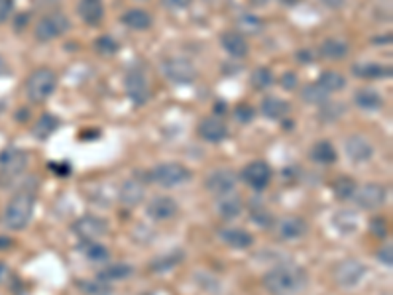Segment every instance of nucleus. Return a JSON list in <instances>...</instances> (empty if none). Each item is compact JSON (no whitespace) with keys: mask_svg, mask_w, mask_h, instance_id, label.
Returning <instances> with one entry per match:
<instances>
[{"mask_svg":"<svg viewBox=\"0 0 393 295\" xmlns=\"http://www.w3.org/2000/svg\"><path fill=\"white\" fill-rule=\"evenodd\" d=\"M385 197H388V189L379 183H366L360 189L354 191V201L360 209L366 211H374L385 203Z\"/></svg>","mask_w":393,"mask_h":295,"instance_id":"obj_11","label":"nucleus"},{"mask_svg":"<svg viewBox=\"0 0 393 295\" xmlns=\"http://www.w3.org/2000/svg\"><path fill=\"white\" fill-rule=\"evenodd\" d=\"M317 85L331 95V93L342 91V88L346 87V77L342 73H338V71H324V73L319 75Z\"/></svg>","mask_w":393,"mask_h":295,"instance_id":"obj_32","label":"nucleus"},{"mask_svg":"<svg viewBox=\"0 0 393 295\" xmlns=\"http://www.w3.org/2000/svg\"><path fill=\"white\" fill-rule=\"evenodd\" d=\"M122 24L124 26H128L132 30H138V32H144V30L152 28V24H154V18L147 14L146 10H142V8H130L128 12H124L122 14Z\"/></svg>","mask_w":393,"mask_h":295,"instance_id":"obj_25","label":"nucleus"},{"mask_svg":"<svg viewBox=\"0 0 393 295\" xmlns=\"http://www.w3.org/2000/svg\"><path fill=\"white\" fill-rule=\"evenodd\" d=\"M217 211L222 219L226 221H233L236 217H240V213L244 211L242 206V199L234 193H226V195H220L219 203H217Z\"/></svg>","mask_w":393,"mask_h":295,"instance_id":"obj_23","label":"nucleus"},{"mask_svg":"<svg viewBox=\"0 0 393 295\" xmlns=\"http://www.w3.org/2000/svg\"><path fill=\"white\" fill-rule=\"evenodd\" d=\"M28 167V154L20 148H4L0 152V172L6 177L20 176Z\"/></svg>","mask_w":393,"mask_h":295,"instance_id":"obj_10","label":"nucleus"},{"mask_svg":"<svg viewBox=\"0 0 393 295\" xmlns=\"http://www.w3.org/2000/svg\"><path fill=\"white\" fill-rule=\"evenodd\" d=\"M309 283L305 268L297 264H281L263 276V287L272 295H297Z\"/></svg>","mask_w":393,"mask_h":295,"instance_id":"obj_1","label":"nucleus"},{"mask_svg":"<svg viewBox=\"0 0 393 295\" xmlns=\"http://www.w3.org/2000/svg\"><path fill=\"white\" fill-rule=\"evenodd\" d=\"M234 118H236L240 124H250V122L256 118V108L248 103L236 104V106H234Z\"/></svg>","mask_w":393,"mask_h":295,"instance_id":"obj_40","label":"nucleus"},{"mask_svg":"<svg viewBox=\"0 0 393 295\" xmlns=\"http://www.w3.org/2000/svg\"><path fill=\"white\" fill-rule=\"evenodd\" d=\"M297 59H301V61H303V63H311V61H313V56H311V51H309V49H307V51H297Z\"/></svg>","mask_w":393,"mask_h":295,"instance_id":"obj_48","label":"nucleus"},{"mask_svg":"<svg viewBox=\"0 0 393 295\" xmlns=\"http://www.w3.org/2000/svg\"><path fill=\"white\" fill-rule=\"evenodd\" d=\"M236 24H238V30H240L238 34H242L244 38L246 36H256V34H260L263 30V20L254 14L240 16Z\"/></svg>","mask_w":393,"mask_h":295,"instance_id":"obj_34","label":"nucleus"},{"mask_svg":"<svg viewBox=\"0 0 393 295\" xmlns=\"http://www.w3.org/2000/svg\"><path fill=\"white\" fill-rule=\"evenodd\" d=\"M354 103L358 104L360 108H364V110H378L381 108V97H379L378 93L374 91V88H360V91H356V95H354Z\"/></svg>","mask_w":393,"mask_h":295,"instance_id":"obj_30","label":"nucleus"},{"mask_svg":"<svg viewBox=\"0 0 393 295\" xmlns=\"http://www.w3.org/2000/svg\"><path fill=\"white\" fill-rule=\"evenodd\" d=\"M118 42L112 38V36H99L95 40V49L101 54V56H115L118 51Z\"/></svg>","mask_w":393,"mask_h":295,"instance_id":"obj_38","label":"nucleus"},{"mask_svg":"<svg viewBox=\"0 0 393 295\" xmlns=\"http://www.w3.org/2000/svg\"><path fill=\"white\" fill-rule=\"evenodd\" d=\"M69 28H71V22L67 16L61 12H51V14L40 18V22L36 24V30H34V36L38 42H51L59 36H63Z\"/></svg>","mask_w":393,"mask_h":295,"instance_id":"obj_5","label":"nucleus"},{"mask_svg":"<svg viewBox=\"0 0 393 295\" xmlns=\"http://www.w3.org/2000/svg\"><path fill=\"white\" fill-rule=\"evenodd\" d=\"M191 169L189 167H185L183 163H160V165H156L154 169H152V181H156L158 185L161 187H165V189H171V187H179V185H183V183H187L191 181Z\"/></svg>","mask_w":393,"mask_h":295,"instance_id":"obj_4","label":"nucleus"},{"mask_svg":"<svg viewBox=\"0 0 393 295\" xmlns=\"http://www.w3.org/2000/svg\"><path fill=\"white\" fill-rule=\"evenodd\" d=\"M161 2L169 10H185V8H189L193 0H161Z\"/></svg>","mask_w":393,"mask_h":295,"instance_id":"obj_46","label":"nucleus"},{"mask_svg":"<svg viewBox=\"0 0 393 295\" xmlns=\"http://www.w3.org/2000/svg\"><path fill=\"white\" fill-rule=\"evenodd\" d=\"M378 258L381 264L385 266H392L393 264V248L392 244H385V246H381L378 252Z\"/></svg>","mask_w":393,"mask_h":295,"instance_id":"obj_45","label":"nucleus"},{"mask_svg":"<svg viewBox=\"0 0 393 295\" xmlns=\"http://www.w3.org/2000/svg\"><path fill=\"white\" fill-rule=\"evenodd\" d=\"M311 160L315 163H319V165H333L336 162V150L335 146L331 144V142H326V140H320L317 142L315 146L311 148Z\"/></svg>","mask_w":393,"mask_h":295,"instance_id":"obj_27","label":"nucleus"},{"mask_svg":"<svg viewBox=\"0 0 393 295\" xmlns=\"http://www.w3.org/2000/svg\"><path fill=\"white\" fill-rule=\"evenodd\" d=\"M134 268L130 264H115L108 266L99 272V281H117V280H128L134 276Z\"/></svg>","mask_w":393,"mask_h":295,"instance_id":"obj_31","label":"nucleus"},{"mask_svg":"<svg viewBox=\"0 0 393 295\" xmlns=\"http://www.w3.org/2000/svg\"><path fill=\"white\" fill-rule=\"evenodd\" d=\"M366 272L368 270H366V266L360 260L348 258V260H342L335 268V281L340 287H354V285H358L362 281Z\"/></svg>","mask_w":393,"mask_h":295,"instance_id":"obj_7","label":"nucleus"},{"mask_svg":"<svg viewBox=\"0 0 393 295\" xmlns=\"http://www.w3.org/2000/svg\"><path fill=\"white\" fill-rule=\"evenodd\" d=\"M79 250L83 252V256L91 260V262H106L110 258V252L106 246H102L97 240H83Z\"/></svg>","mask_w":393,"mask_h":295,"instance_id":"obj_29","label":"nucleus"},{"mask_svg":"<svg viewBox=\"0 0 393 295\" xmlns=\"http://www.w3.org/2000/svg\"><path fill=\"white\" fill-rule=\"evenodd\" d=\"M220 44L224 47V51L233 58H246L250 51L248 40L238 32H224L220 36Z\"/></svg>","mask_w":393,"mask_h":295,"instance_id":"obj_18","label":"nucleus"},{"mask_svg":"<svg viewBox=\"0 0 393 295\" xmlns=\"http://www.w3.org/2000/svg\"><path fill=\"white\" fill-rule=\"evenodd\" d=\"M260 113L270 120H283L291 113V104L279 97H265L260 104Z\"/></svg>","mask_w":393,"mask_h":295,"instance_id":"obj_19","label":"nucleus"},{"mask_svg":"<svg viewBox=\"0 0 393 295\" xmlns=\"http://www.w3.org/2000/svg\"><path fill=\"white\" fill-rule=\"evenodd\" d=\"M335 224L340 233H356V228H358V219H356L354 213L340 211L338 215H335Z\"/></svg>","mask_w":393,"mask_h":295,"instance_id":"obj_37","label":"nucleus"},{"mask_svg":"<svg viewBox=\"0 0 393 295\" xmlns=\"http://www.w3.org/2000/svg\"><path fill=\"white\" fill-rule=\"evenodd\" d=\"M252 221H256L260 226H270L274 219L265 209H256V211H252Z\"/></svg>","mask_w":393,"mask_h":295,"instance_id":"obj_43","label":"nucleus"},{"mask_svg":"<svg viewBox=\"0 0 393 295\" xmlns=\"http://www.w3.org/2000/svg\"><path fill=\"white\" fill-rule=\"evenodd\" d=\"M58 87V75L47 67L34 69L26 79V97L29 103L40 104L47 101Z\"/></svg>","mask_w":393,"mask_h":295,"instance_id":"obj_3","label":"nucleus"},{"mask_svg":"<svg viewBox=\"0 0 393 295\" xmlns=\"http://www.w3.org/2000/svg\"><path fill=\"white\" fill-rule=\"evenodd\" d=\"M352 73L360 79H385V77H392V67L390 65H381V63H358V65H352Z\"/></svg>","mask_w":393,"mask_h":295,"instance_id":"obj_24","label":"nucleus"},{"mask_svg":"<svg viewBox=\"0 0 393 295\" xmlns=\"http://www.w3.org/2000/svg\"><path fill=\"white\" fill-rule=\"evenodd\" d=\"M181 260H183V252H175L171 256H161V258H158L156 262H152L150 268H152L154 272H165V270H169V268L179 264Z\"/></svg>","mask_w":393,"mask_h":295,"instance_id":"obj_39","label":"nucleus"},{"mask_svg":"<svg viewBox=\"0 0 393 295\" xmlns=\"http://www.w3.org/2000/svg\"><path fill=\"white\" fill-rule=\"evenodd\" d=\"M240 177L248 187H252L256 191H263L272 181V167L262 160H256V162L248 163L246 167L240 172Z\"/></svg>","mask_w":393,"mask_h":295,"instance_id":"obj_8","label":"nucleus"},{"mask_svg":"<svg viewBox=\"0 0 393 295\" xmlns=\"http://www.w3.org/2000/svg\"><path fill=\"white\" fill-rule=\"evenodd\" d=\"M12 246V240L10 238H4V236H0V250H4V248H10Z\"/></svg>","mask_w":393,"mask_h":295,"instance_id":"obj_49","label":"nucleus"},{"mask_svg":"<svg viewBox=\"0 0 393 295\" xmlns=\"http://www.w3.org/2000/svg\"><path fill=\"white\" fill-rule=\"evenodd\" d=\"M236 183H238V177H236L233 169H215L213 174H209V177H206L204 187L213 195L220 197V195L233 193Z\"/></svg>","mask_w":393,"mask_h":295,"instance_id":"obj_14","label":"nucleus"},{"mask_svg":"<svg viewBox=\"0 0 393 295\" xmlns=\"http://www.w3.org/2000/svg\"><path fill=\"white\" fill-rule=\"evenodd\" d=\"M77 12L88 26H97L104 16V4H102V0H79Z\"/></svg>","mask_w":393,"mask_h":295,"instance_id":"obj_21","label":"nucleus"},{"mask_svg":"<svg viewBox=\"0 0 393 295\" xmlns=\"http://www.w3.org/2000/svg\"><path fill=\"white\" fill-rule=\"evenodd\" d=\"M58 128H59V118L56 117V115L44 113L42 117L38 118V122L34 124L32 132H34V138H38V140H47V138L56 132Z\"/></svg>","mask_w":393,"mask_h":295,"instance_id":"obj_28","label":"nucleus"},{"mask_svg":"<svg viewBox=\"0 0 393 295\" xmlns=\"http://www.w3.org/2000/svg\"><path fill=\"white\" fill-rule=\"evenodd\" d=\"M8 274H10L8 266L4 264V262H0V283H2V281L8 280Z\"/></svg>","mask_w":393,"mask_h":295,"instance_id":"obj_47","label":"nucleus"},{"mask_svg":"<svg viewBox=\"0 0 393 295\" xmlns=\"http://www.w3.org/2000/svg\"><path fill=\"white\" fill-rule=\"evenodd\" d=\"M14 12V0H0V24L6 22Z\"/></svg>","mask_w":393,"mask_h":295,"instance_id":"obj_44","label":"nucleus"},{"mask_svg":"<svg viewBox=\"0 0 393 295\" xmlns=\"http://www.w3.org/2000/svg\"><path fill=\"white\" fill-rule=\"evenodd\" d=\"M161 71L165 75V79H169L175 85H191L197 79V69L185 58H171L163 61Z\"/></svg>","mask_w":393,"mask_h":295,"instance_id":"obj_6","label":"nucleus"},{"mask_svg":"<svg viewBox=\"0 0 393 295\" xmlns=\"http://www.w3.org/2000/svg\"><path fill=\"white\" fill-rule=\"evenodd\" d=\"M307 233V222L301 217H285L277 222V235L283 240H297Z\"/></svg>","mask_w":393,"mask_h":295,"instance_id":"obj_20","label":"nucleus"},{"mask_svg":"<svg viewBox=\"0 0 393 295\" xmlns=\"http://www.w3.org/2000/svg\"><path fill=\"white\" fill-rule=\"evenodd\" d=\"M301 99L307 104H324L329 101V93L324 88H320L317 83H313L301 91Z\"/></svg>","mask_w":393,"mask_h":295,"instance_id":"obj_36","label":"nucleus"},{"mask_svg":"<svg viewBox=\"0 0 393 295\" xmlns=\"http://www.w3.org/2000/svg\"><path fill=\"white\" fill-rule=\"evenodd\" d=\"M124 88L132 104L142 106L150 101V83L140 69H132L130 73L124 77Z\"/></svg>","mask_w":393,"mask_h":295,"instance_id":"obj_9","label":"nucleus"},{"mask_svg":"<svg viewBox=\"0 0 393 295\" xmlns=\"http://www.w3.org/2000/svg\"><path fill=\"white\" fill-rule=\"evenodd\" d=\"M73 233L81 240H97L108 233V222L101 219V217H95V215H87V217H81L79 221L73 224Z\"/></svg>","mask_w":393,"mask_h":295,"instance_id":"obj_12","label":"nucleus"},{"mask_svg":"<svg viewBox=\"0 0 393 295\" xmlns=\"http://www.w3.org/2000/svg\"><path fill=\"white\" fill-rule=\"evenodd\" d=\"M219 235L224 244H228L230 248H236V250H244V248H250L254 244L252 235L242 231V228H222Z\"/></svg>","mask_w":393,"mask_h":295,"instance_id":"obj_22","label":"nucleus"},{"mask_svg":"<svg viewBox=\"0 0 393 295\" xmlns=\"http://www.w3.org/2000/svg\"><path fill=\"white\" fill-rule=\"evenodd\" d=\"M370 233H374L379 238H385L388 236V221L381 219V217H376L370 221Z\"/></svg>","mask_w":393,"mask_h":295,"instance_id":"obj_41","label":"nucleus"},{"mask_svg":"<svg viewBox=\"0 0 393 295\" xmlns=\"http://www.w3.org/2000/svg\"><path fill=\"white\" fill-rule=\"evenodd\" d=\"M319 51L324 59L338 61V59H344L348 56V44L342 42V40H338V38H326V40L319 45Z\"/></svg>","mask_w":393,"mask_h":295,"instance_id":"obj_26","label":"nucleus"},{"mask_svg":"<svg viewBox=\"0 0 393 295\" xmlns=\"http://www.w3.org/2000/svg\"><path fill=\"white\" fill-rule=\"evenodd\" d=\"M34 206H36V195L32 191H20L8 201V205L4 209L2 222L8 231H24L32 221L34 215Z\"/></svg>","mask_w":393,"mask_h":295,"instance_id":"obj_2","label":"nucleus"},{"mask_svg":"<svg viewBox=\"0 0 393 295\" xmlns=\"http://www.w3.org/2000/svg\"><path fill=\"white\" fill-rule=\"evenodd\" d=\"M197 132H199V136L203 138L204 142L220 144V142H224L228 138V126H226V122L222 118L213 115V117H206L199 122Z\"/></svg>","mask_w":393,"mask_h":295,"instance_id":"obj_13","label":"nucleus"},{"mask_svg":"<svg viewBox=\"0 0 393 295\" xmlns=\"http://www.w3.org/2000/svg\"><path fill=\"white\" fill-rule=\"evenodd\" d=\"M356 189H358V187H356V181L348 176L336 177L335 181H333V193H335V197L338 201H348V199H352Z\"/></svg>","mask_w":393,"mask_h":295,"instance_id":"obj_33","label":"nucleus"},{"mask_svg":"<svg viewBox=\"0 0 393 295\" xmlns=\"http://www.w3.org/2000/svg\"><path fill=\"white\" fill-rule=\"evenodd\" d=\"M177 213H179V205L175 203V199L165 197V195L154 197L146 206V215L154 221H169Z\"/></svg>","mask_w":393,"mask_h":295,"instance_id":"obj_15","label":"nucleus"},{"mask_svg":"<svg viewBox=\"0 0 393 295\" xmlns=\"http://www.w3.org/2000/svg\"><path fill=\"white\" fill-rule=\"evenodd\" d=\"M344 148H346V154H348L350 160L356 163L368 162V160L374 156V146L366 140L364 136H360V134H352V136H348L346 146Z\"/></svg>","mask_w":393,"mask_h":295,"instance_id":"obj_16","label":"nucleus"},{"mask_svg":"<svg viewBox=\"0 0 393 295\" xmlns=\"http://www.w3.org/2000/svg\"><path fill=\"white\" fill-rule=\"evenodd\" d=\"M279 85L285 88V91H295L297 85H299V77H297V73H293V71H287V73L281 75Z\"/></svg>","mask_w":393,"mask_h":295,"instance_id":"obj_42","label":"nucleus"},{"mask_svg":"<svg viewBox=\"0 0 393 295\" xmlns=\"http://www.w3.org/2000/svg\"><path fill=\"white\" fill-rule=\"evenodd\" d=\"M144 195H146V187L142 181L138 179H126L120 187V193H118V199L120 203L126 206H136L140 205L144 201Z\"/></svg>","mask_w":393,"mask_h":295,"instance_id":"obj_17","label":"nucleus"},{"mask_svg":"<svg viewBox=\"0 0 393 295\" xmlns=\"http://www.w3.org/2000/svg\"><path fill=\"white\" fill-rule=\"evenodd\" d=\"M250 85L254 91H265L274 85V73L267 67H256L250 75Z\"/></svg>","mask_w":393,"mask_h":295,"instance_id":"obj_35","label":"nucleus"}]
</instances>
